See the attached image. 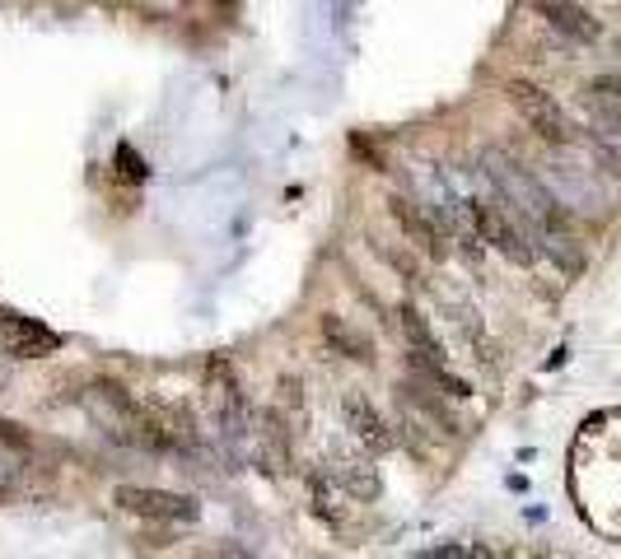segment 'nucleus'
Returning a JSON list of instances; mask_svg holds the SVG:
<instances>
[{
	"label": "nucleus",
	"mask_w": 621,
	"mask_h": 559,
	"mask_svg": "<svg viewBox=\"0 0 621 559\" xmlns=\"http://www.w3.org/2000/svg\"><path fill=\"white\" fill-rule=\"evenodd\" d=\"M481 173H487V182L495 187V197L505 201L514 215H524L532 224L538 242H547L551 252H561L565 271H579V252H565V242H575L571 238V210L532 178V168H524L505 150H481Z\"/></svg>",
	"instance_id": "obj_1"
},
{
	"label": "nucleus",
	"mask_w": 621,
	"mask_h": 559,
	"mask_svg": "<svg viewBox=\"0 0 621 559\" xmlns=\"http://www.w3.org/2000/svg\"><path fill=\"white\" fill-rule=\"evenodd\" d=\"M472 210V229L481 234V242H491L500 257H509L514 266H532L542 252L538 234H532V224L524 215H514L505 201H468Z\"/></svg>",
	"instance_id": "obj_2"
},
{
	"label": "nucleus",
	"mask_w": 621,
	"mask_h": 559,
	"mask_svg": "<svg viewBox=\"0 0 621 559\" xmlns=\"http://www.w3.org/2000/svg\"><path fill=\"white\" fill-rule=\"evenodd\" d=\"M509 108L524 117V127L547 140V145H571L575 140V127H571V117H565V108L556 103V94H547L542 84H532V80H509Z\"/></svg>",
	"instance_id": "obj_3"
},
{
	"label": "nucleus",
	"mask_w": 621,
	"mask_h": 559,
	"mask_svg": "<svg viewBox=\"0 0 621 559\" xmlns=\"http://www.w3.org/2000/svg\"><path fill=\"white\" fill-rule=\"evenodd\" d=\"M117 509H127L145 522H197L201 503L178 489H160V485H117Z\"/></svg>",
	"instance_id": "obj_4"
},
{
	"label": "nucleus",
	"mask_w": 621,
	"mask_h": 559,
	"mask_svg": "<svg viewBox=\"0 0 621 559\" xmlns=\"http://www.w3.org/2000/svg\"><path fill=\"white\" fill-rule=\"evenodd\" d=\"M211 411H215V425H220V433L230 443H244L248 433H253V406H248L244 388L230 378L224 364H220V382L211 388Z\"/></svg>",
	"instance_id": "obj_5"
},
{
	"label": "nucleus",
	"mask_w": 621,
	"mask_h": 559,
	"mask_svg": "<svg viewBox=\"0 0 621 559\" xmlns=\"http://www.w3.org/2000/svg\"><path fill=\"white\" fill-rule=\"evenodd\" d=\"M341 425H347L351 439L365 448V452H374V457L392 448V433L384 425V415H378V406H374L365 392H347V396H341Z\"/></svg>",
	"instance_id": "obj_6"
},
{
	"label": "nucleus",
	"mask_w": 621,
	"mask_h": 559,
	"mask_svg": "<svg viewBox=\"0 0 621 559\" xmlns=\"http://www.w3.org/2000/svg\"><path fill=\"white\" fill-rule=\"evenodd\" d=\"M532 10H538V20L551 33H561V38H571V43L589 47V43L602 38V24L579 5V0H532Z\"/></svg>",
	"instance_id": "obj_7"
},
{
	"label": "nucleus",
	"mask_w": 621,
	"mask_h": 559,
	"mask_svg": "<svg viewBox=\"0 0 621 559\" xmlns=\"http://www.w3.org/2000/svg\"><path fill=\"white\" fill-rule=\"evenodd\" d=\"M388 215H392V224L402 229V238H407V242H417V248H421L425 257H435V261H444V257H448V242H444V234H440V224L430 219L417 201H407V197H388Z\"/></svg>",
	"instance_id": "obj_8"
},
{
	"label": "nucleus",
	"mask_w": 621,
	"mask_h": 559,
	"mask_svg": "<svg viewBox=\"0 0 621 559\" xmlns=\"http://www.w3.org/2000/svg\"><path fill=\"white\" fill-rule=\"evenodd\" d=\"M0 336H5V355L14 359H43L61 345L47 326H38L33 318H20V312H0Z\"/></svg>",
	"instance_id": "obj_9"
},
{
	"label": "nucleus",
	"mask_w": 621,
	"mask_h": 559,
	"mask_svg": "<svg viewBox=\"0 0 621 559\" xmlns=\"http://www.w3.org/2000/svg\"><path fill=\"white\" fill-rule=\"evenodd\" d=\"M318 331H323V341L332 345V355L351 359V364L374 359V345H370L365 336H360V331H355L347 318H337V312H323V318H318Z\"/></svg>",
	"instance_id": "obj_10"
},
{
	"label": "nucleus",
	"mask_w": 621,
	"mask_h": 559,
	"mask_svg": "<svg viewBox=\"0 0 621 559\" xmlns=\"http://www.w3.org/2000/svg\"><path fill=\"white\" fill-rule=\"evenodd\" d=\"M257 452L271 462V471H281L290 462V429L281 411H262V429H257Z\"/></svg>",
	"instance_id": "obj_11"
},
{
	"label": "nucleus",
	"mask_w": 621,
	"mask_h": 559,
	"mask_svg": "<svg viewBox=\"0 0 621 559\" xmlns=\"http://www.w3.org/2000/svg\"><path fill=\"white\" fill-rule=\"evenodd\" d=\"M337 476L351 485V495H355V499H374V495H378V476L370 471V462L341 457V462H337Z\"/></svg>",
	"instance_id": "obj_12"
},
{
	"label": "nucleus",
	"mask_w": 621,
	"mask_h": 559,
	"mask_svg": "<svg viewBox=\"0 0 621 559\" xmlns=\"http://www.w3.org/2000/svg\"><path fill=\"white\" fill-rule=\"evenodd\" d=\"M589 98H598V103H608V108H617L621 112V75L617 70H602V75H594L589 80V90H584Z\"/></svg>",
	"instance_id": "obj_13"
},
{
	"label": "nucleus",
	"mask_w": 621,
	"mask_h": 559,
	"mask_svg": "<svg viewBox=\"0 0 621 559\" xmlns=\"http://www.w3.org/2000/svg\"><path fill=\"white\" fill-rule=\"evenodd\" d=\"M117 164H122V178H131V182H145V164L136 159V150L131 145H117Z\"/></svg>",
	"instance_id": "obj_14"
},
{
	"label": "nucleus",
	"mask_w": 621,
	"mask_h": 559,
	"mask_svg": "<svg viewBox=\"0 0 621 559\" xmlns=\"http://www.w3.org/2000/svg\"><path fill=\"white\" fill-rule=\"evenodd\" d=\"M14 489H20V466H14L10 457H0V499H10Z\"/></svg>",
	"instance_id": "obj_15"
},
{
	"label": "nucleus",
	"mask_w": 621,
	"mask_h": 559,
	"mask_svg": "<svg viewBox=\"0 0 621 559\" xmlns=\"http://www.w3.org/2000/svg\"><path fill=\"white\" fill-rule=\"evenodd\" d=\"M0 439H5L10 448H24V443H28L24 433H20V425H10V419H0Z\"/></svg>",
	"instance_id": "obj_16"
},
{
	"label": "nucleus",
	"mask_w": 621,
	"mask_h": 559,
	"mask_svg": "<svg viewBox=\"0 0 621 559\" xmlns=\"http://www.w3.org/2000/svg\"><path fill=\"white\" fill-rule=\"evenodd\" d=\"M5 382H10V369H5V364H0V388H5Z\"/></svg>",
	"instance_id": "obj_17"
},
{
	"label": "nucleus",
	"mask_w": 621,
	"mask_h": 559,
	"mask_svg": "<svg viewBox=\"0 0 621 559\" xmlns=\"http://www.w3.org/2000/svg\"><path fill=\"white\" fill-rule=\"evenodd\" d=\"M617 51H621V43H617Z\"/></svg>",
	"instance_id": "obj_18"
}]
</instances>
